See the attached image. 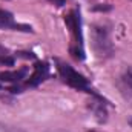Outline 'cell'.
<instances>
[{
    "label": "cell",
    "mask_w": 132,
    "mask_h": 132,
    "mask_svg": "<svg viewBox=\"0 0 132 132\" xmlns=\"http://www.w3.org/2000/svg\"><path fill=\"white\" fill-rule=\"evenodd\" d=\"M0 28H17L12 22V14L5 9H0Z\"/></svg>",
    "instance_id": "cell-8"
},
{
    "label": "cell",
    "mask_w": 132,
    "mask_h": 132,
    "mask_svg": "<svg viewBox=\"0 0 132 132\" xmlns=\"http://www.w3.org/2000/svg\"><path fill=\"white\" fill-rule=\"evenodd\" d=\"M26 75V68H22L20 71H12V72H3L0 74V78L5 81H20Z\"/></svg>",
    "instance_id": "cell-6"
},
{
    "label": "cell",
    "mask_w": 132,
    "mask_h": 132,
    "mask_svg": "<svg viewBox=\"0 0 132 132\" xmlns=\"http://www.w3.org/2000/svg\"><path fill=\"white\" fill-rule=\"evenodd\" d=\"M117 86H118V91H120L121 97L125 98V101H128L132 106V66H128L120 74Z\"/></svg>",
    "instance_id": "cell-4"
},
{
    "label": "cell",
    "mask_w": 132,
    "mask_h": 132,
    "mask_svg": "<svg viewBox=\"0 0 132 132\" xmlns=\"http://www.w3.org/2000/svg\"><path fill=\"white\" fill-rule=\"evenodd\" d=\"M65 23L69 28V32L74 38V45L71 48V52L74 54V57L77 59H83V49H81V25H80V15L75 11H71L65 15Z\"/></svg>",
    "instance_id": "cell-2"
},
{
    "label": "cell",
    "mask_w": 132,
    "mask_h": 132,
    "mask_svg": "<svg viewBox=\"0 0 132 132\" xmlns=\"http://www.w3.org/2000/svg\"><path fill=\"white\" fill-rule=\"evenodd\" d=\"M57 68H59V74H60V77L63 78V81L68 83L71 88H74V89H77V91H89V83H88V80H86L80 72H77L72 66L59 62V66H57Z\"/></svg>",
    "instance_id": "cell-3"
},
{
    "label": "cell",
    "mask_w": 132,
    "mask_h": 132,
    "mask_svg": "<svg viewBox=\"0 0 132 132\" xmlns=\"http://www.w3.org/2000/svg\"><path fill=\"white\" fill-rule=\"evenodd\" d=\"M91 34H92V46H94L97 57H100V59L111 57L112 51H114V45H112L108 28L103 25H94Z\"/></svg>",
    "instance_id": "cell-1"
},
{
    "label": "cell",
    "mask_w": 132,
    "mask_h": 132,
    "mask_svg": "<svg viewBox=\"0 0 132 132\" xmlns=\"http://www.w3.org/2000/svg\"><path fill=\"white\" fill-rule=\"evenodd\" d=\"M0 132H25L22 128L9 125V123H2L0 121Z\"/></svg>",
    "instance_id": "cell-9"
},
{
    "label": "cell",
    "mask_w": 132,
    "mask_h": 132,
    "mask_svg": "<svg viewBox=\"0 0 132 132\" xmlns=\"http://www.w3.org/2000/svg\"><path fill=\"white\" fill-rule=\"evenodd\" d=\"M46 75H48V66L45 65V63H37L32 75L29 77V80H28L26 85H28V86H35V85H38L42 80H45Z\"/></svg>",
    "instance_id": "cell-5"
},
{
    "label": "cell",
    "mask_w": 132,
    "mask_h": 132,
    "mask_svg": "<svg viewBox=\"0 0 132 132\" xmlns=\"http://www.w3.org/2000/svg\"><path fill=\"white\" fill-rule=\"evenodd\" d=\"M46 132H66V131H62V129H52V131H46Z\"/></svg>",
    "instance_id": "cell-10"
},
{
    "label": "cell",
    "mask_w": 132,
    "mask_h": 132,
    "mask_svg": "<svg viewBox=\"0 0 132 132\" xmlns=\"http://www.w3.org/2000/svg\"><path fill=\"white\" fill-rule=\"evenodd\" d=\"M89 132H101V131H89Z\"/></svg>",
    "instance_id": "cell-11"
},
{
    "label": "cell",
    "mask_w": 132,
    "mask_h": 132,
    "mask_svg": "<svg viewBox=\"0 0 132 132\" xmlns=\"http://www.w3.org/2000/svg\"><path fill=\"white\" fill-rule=\"evenodd\" d=\"M91 108H92V112L95 114V117L98 118V121H104L106 120L108 112H106V108H104V104L101 101H92Z\"/></svg>",
    "instance_id": "cell-7"
}]
</instances>
